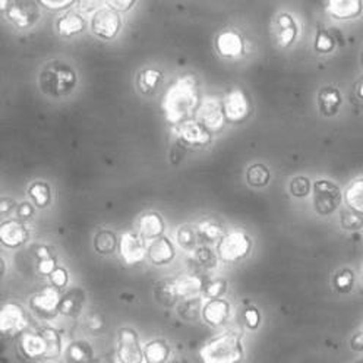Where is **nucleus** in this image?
<instances>
[{
	"instance_id": "nucleus-1",
	"label": "nucleus",
	"mask_w": 363,
	"mask_h": 363,
	"mask_svg": "<svg viewBox=\"0 0 363 363\" xmlns=\"http://www.w3.org/2000/svg\"><path fill=\"white\" fill-rule=\"evenodd\" d=\"M201 104L198 81L194 75H182L166 91L162 101L164 119L177 126L182 122L195 119L196 110Z\"/></svg>"
},
{
	"instance_id": "nucleus-2",
	"label": "nucleus",
	"mask_w": 363,
	"mask_h": 363,
	"mask_svg": "<svg viewBox=\"0 0 363 363\" xmlns=\"http://www.w3.org/2000/svg\"><path fill=\"white\" fill-rule=\"evenodd\" d=\"M78 84L74 67L63 60H50L43 66L38 77L41 93L50 99L69 96Z\"/></svg>"
},
{
	"instance_id": "nucleus-3",
	"label": "nucleus",
	"mask_w": 363,
	"mask_h": 363,
	"mask_svg": "<svg viewBox=\"0 0 363 363\" xmlns=\"http://www.w3.org/2000/svg\"><path fill=\"white\" fill-rule=\"evenodd\" d=\"M245 357L242 337L235 331H225L211 338L199 350L202 363H240Z\"/></svg>"
},
{
	"instance_id": "nucleus-4",
	"label": "nucleus",
	"mask_w": 363,
	"mask_h": 363,
	"mask_svg": "<svg viewBox=\"0 0 363 363\" xmlns=\"http://www.w3.org/2000/svg\"><path fill=\"white\" fill-rule=\"evenodd\" d=\"M342 189L328 179H320L313 184V210L318 216L328 217L342 206Z\"/></svg>"
},
{
	"instance_id": "nucleus-5",
	"label": "nucleus",
	"mask_w": 363,
	"mask_h": 363,
	"mask_svg": "<svg viewBox=\"0 0 363 363\" xmlns=\"http://www.w3.org/2000/svg\"><path fill=\"white\" fill-rule=\"evenodd\" d=\"M252 249V240L245 232L233 230L225 233L217 245V255L223 262L235 264L245 259Z\"/></svg>"
},
{
	"instance_id": "nucleus-6",
	"label": "nucleus",
	"mask_w": 363,
	"mask_h": 363,
	"mask_svg": "<svg viewBox=\"0 0 363 363\" xmlns=\"http://www.w3.org/2000/svg\"><path fill=\"white\" fill-rule=\"evenodd\" d=\"M116 356L121 363H143L144 349L141 347L140 335L130 327H122L118 331Z\"/></svg>"
},
{
	"instance_id": "nucleus-7",
	"label": "nucleus",
	"mask_w": 363,
	"mask_h": 363,
	"mask_svg": "<svg viewBox=\"0 0 363 363\" xmlns=\"http://www.w3.org/2000/svg\"><path fill=\"white\" fill-rule=\"evenodd\" d=\"M225 121L229 123H242L252 113V103L247 94L240 88H233L223 99Z\"/></svg>"
},
{
	"instance_id": "nucleus-8",
	"label": "nucleus",
	"mask_w": 363,
	"mask_h": 363,
	"mask_svg": "<svg viewBox=\"0 0 363 363\" xmlns=\"http://www.w3.org/2000/svg\"><path fill=\"white\" fill-rule=\"evenodd\" d=\"M122 28V19L116 11L108 6L97 9L91 16V31L104 41L115 38Z\"/></svg>"
},
{
	"instance_id": "nucleus-9",
	"label": "nucleus",
	"mask_w": 363,
	"mask_h": 363,
	"mask_svg": "<svg viewBox=\"0 0 363 363\" xmlns=\"http://www.w3.org/2000/svg\"><path fill=\"white\" fill-rule=\"evenodd\" d=\"M195 119L210 133L220 132L227 122L225 116H224L223 100L213 97V96L201 100V104L196 110Z\"/></svg>"
},
{
	"instance_id": "nucleus-10",
	"label": "nucleus",
	"mask_w": 363,
	"mask_h": 363,
	"mask_svg": "<svg viewBox=\"0 0 363 363\" xmlns=\"http://www.w3.org/2000/svg\"><path fill=\"white\" fill-rule=\"evenodd\" d=\"M18 350L27 360H48L49 345L44 328L37 331H24L18 335Z\"/></svg>"
},
{
	"instance_id": "nucleus-11",
	"label": "nucleus",
	"mask_w": 363,
	"mask_h": 363,
	"mask_svg": "<svg viewBox=\"0 0 363 363\" xmlns=\"http://www.w3.org/2000/svg\"><path fill=\"white\" fill-rule=\"evenodd\" d=\"M60 299L62 294L59 289L48 286L33 294L30 298V308L37 316L43 318V320H50V318H55L59 313Z\"/></svg>"
},
{
	"instance_id": "nucleus-12",
	"label": "nucleus",
	"mask_w": 363,
	"mask_h": 363,
	"mask_svg": "<svg viewBox=\"0 0 363 363\" xmlns=\"http://www.w3.org/2000/svg\"><path fill=\"white\" fill-rule=\"evenodd\" d=\"M28 325L24 308L15 302H8L0 311V331L4 335H21Z\"/></svg>"
},
{
	"instance_id": "nucleus-13",
	"label": "nucleus",
	"mask_w": 363,
	"mask_h": 363,
	"mask_svg": "<svg viewBox=\"0 0 363 363\" xmlns=\"http://www.w3.org/2000/svg\"><path fill=\"white\" fill-rule=\"evenodd\" d=\"M174 135L184 147H206L211 143V133L196 119H189L174 126Z\"/></svg>"
},
{
	"instance_id": "nucleus-14",
	"label": "nucleus",
	"mask_w": 363,
	"mask_h": 363,
	"mask_svg": "<svg viewBox=\"0 0 363 363\" xmlns=\"http://www.w3.org/2000/svg\"><path fill=\"white\" fill-rule=\"evenodd\" d=\"M119 254L126 265L140 264L147 257L145 239L140 233H123L119 240Z\"/></svg>"
},
{
	"instance_id": "nucleus-15",
	"label": "nucleus",
	"mask_w": 363,
	"mask_h": 363,
	"mask_svg": "<svg viewBox=\"0 0 363 363\" xmlns=\"http://www.w3.org/2000/svg\"><path fill=\"white\" fill-rule=\"evenodd\" d=\"M28 229L19 220H6L0 225V242L9 249H16L28 240Z\"/></svg>"
},
{
	"instance_id": "nucleus-16",
	"label": "nucleus",
	"mask_w": 363,
	"mask_h": 363,
	"mask_svg": "<svg viewBox=\"0 0 363 363\" xmlns=\"http://www.w3.org/2000/svg\"><path fill=\"white\" fill-rule=\"evenodd\" d=\"M216 48L223 57L233 59L245 53V41L236 30H224L217 35Z\"/></svg>"
},
{
	"instance_id": "nucleus-17",
	"label": "nucleus",
	"mask_w": 363,
	"mask_h": 363,
	"mask_svg": "<svg viewBox=\"0 0 363 363\" xmlns=\"http://www.w3.org/2000/svg\"><path fill=\"white\" fill-rule=\"evenodd\" d=\"M147 257L154 265H167L176 258V247L169 238L162 236L147 246Z\"/></svg>"
},
{
	"instance_id": "nucleus-18",
	"label": "nucleus",
	"mask_w": 363,
	"mask_h": 363,
	"mask_svg": "<svg viewBox=\"0 0 363 363\" xmlns=\"http://www.w3.org/2000/svg\"><path fill=\"white\" fill-rule=\"evenodd\" d=\"M232 315V306L225 299H213L203 305L202 320L211 327L224 325Z\"/></svg>"
},
{
	"instance_id": "nucleus-19",
	"label": "nucleus",
	"mask_w": 363,
	"mask_h": 363,
	"mask_svg": "<svg viewBox=\"0 0 363 363\" xmlns=\"http://www.w3.org/2000/svg\"><path fill=\"white\" fill-rule=\"evenodd\" d=\"M298 34L299 27L290 13L283 12L276 18V41L279 44V48H290L294 40H296Z\"/></svg>"
},
{
	"instance_id": "nucleus-20",
	"label": "nucleus",
	"mask_w": 363,
	"mask_h": 363,
	"mask_svg": "<svg viewBox=\"0 0 363 363\" xmlns=\"http://www.w3.org/2000/svg\"><path fill=\"white\" fill-rule=\"evenodd\" d=\"M325 11L334 19H354L363 12L362 0H328Z\"/></svg>"
},
{
	"instance_id": "nucleus-21",
	"label": "nucleus",
	"mask_w": 363,
	"mask_h": 363,
	"mask_svg": "<svg viewBox=\"0 0 363 363\" xmlns=\"http://www.w3.org/2000/svg\"><path fill=\"white\" fill-rule=\"evenodd\" d=\"M342 104L343 97L337 86L327 85L323 86L320 89V93H318V108H320V113L325 118L335 116Z\"/></svg>"
},
{
	"instance_id": "nucleus-22",
	"label": "nucleus",
	"mask_w": 363,
	"mask_h": 363,
	"mask_svg": "<svg viewBox=\"0 0 363 363\" xmlns=\"http://www.w3.org/2000/svg\"><path fill=\"white\" fill-rule=\"evenodd\" d=\"M8 19L15 27H18L21 30H26L35 24L38 19V12H37L35 5L12 4L8 9Z\"/></svg>"
},
{
	"instance_id": "nucleus-23",
	"label": "nucleus",
	"mask_w": 363,
	"mask_h": 363,
	"mask_svg": "<svg viewBox=\"0 0 363 363\" xmlns=\"http://www.w3.org/2000/svg\"><path fill=\"white\" fill-rule=\"evenodd\" d=\"M138 233L145 240H154V239L162 238L164 233L163 217L155 211H148L143 214L138 220Z\"/></svg>"
},
{
	"instance_id": "nucleus-24",
	"label": "nucleus",
	"mask_w": 363,
	"mask_h": 363,
	"mask_svg": "<svg viewBox=\"0 0 363 363\" xmlns=\"http://www.w3.org/2000/svg\"><path fill=\"white\" fill-rule=\"evenodd\" d=\"M85 305V291L81 287L71 289L62 294L60 305H59V313L63 316L77 318L81 315Z\"/></svg>"
},
{
	"instance_id": "nucleus-25",
	"label": "nucleus",
	"mask_w": 363,
	"mask_h": 363,
	"mask_svg": "<svg viewBox=\"0 0 363 363\" xmlns=\"http://www.w3.org/2000/svg\"><path fill=\"white\" fill-rule=\"evenodd\" d=\"M85 28V19L82 15H79L75 11L65 12L57 21H56V30L62 37L71 38L79 33H82Z\"/></svg>"
},
{
	"instance_id": "nucleus-26",
	"label": "nucleus",
	"mask_w": 363,
	"mask_h": 363,
	"mask_svg": "<svg viewBox=\"0 0 363 363\" xmlns=\"http://www.w3.org/2000/svg\"><path fill=\"white\" fill-rule=\"evenodd\" d=\"M154 299L158 305H162L164 308H173L174 305H177V302H180L173 277H167L155 283Z\"/></svg>"
},
{
	"instance_id": "nucleus-27",
	"label": "nucleus",
	"mask_w": 363,
	"mask_h": 363,
	"mask_svg": "<svg viewBox=\"0 0 363 363\" xmlns=\"http://www.w3.org/2000/svg\"><path fill=\"white\" fill-rule=\"evenodd\" d=\"M66 363H93L94 350L85 340H75L65 350Z\"/></svg>"
},
{
	"instance_id": "nucleus-28",
	"label": "nucleus",
	"mask_w": 363,
	"mask_h": 363,
	"mask_svg": "<svg viewBox=\"0 0 363 363\" xmlns=\"http://www.w3.org/2000/svg\"><path fill=\"white\" fill-rule=\"evenodd\" d=\"M174 283H176V290L180 301L198 296L199 291H202L203 286H206L198 276H194V274L179 276L174 279Z\"/></svg>"
},
{
	"instance_id": "nucleus-29",
	"label": "nucleus",
	"mask_w": 363,
	"mask_h": 363,
	"mask_svg": "<svg viewBox=\"0 0 363 363\" xmlns=\"http://www.w3.org/2000/svg\"><path fill=\"white\" fill-rule=\"evenodd\" d=\"M163 81V72L160 69H155V67H147L138 74L136 78V86L141 91L144 96L154 94L158 85Z\"/></svg>"
},
{
	"instance_id": "nucleus-30",
	"label": "nucleus",
	"mask_w": 363,
	"mask_h": 363,
	"mask_svg": "<svg viewBox=\"0 0 363 363\" xmlns=\"http://www.w3.org/2000/svg\"><path fill=\"white\" fill-rule=\"evenodd\" d=\"M170 356V346L163 338H154L144 347V359L147 363H166Z\"/></svg>"
},
{
	"instance_id": "nucleus-31",
	"label": "nucleus",
	"mask_w": 363,
	"mask_h": 363,
	"mask_svg": "<svg viewBox=\"0 0 363 363\" xmlns=\"http://www.w3.org/2000/svg\"><path fill=\"white\" fill-rule=\"evenodd\" d=\"M119 240L116 233H113L108 229H103L96 233L94 236V251L100 255H111L113 252H116V249H119Z\"/></svg>"
},
{
	"instance_id": "nucleus-32",
	"label": "nucleus",
	"mask_w": 363,
	"mask_h": 363,
	"mask_svg": "<svg viewBox=\"0 0 363 363\" xmlns=\"http://www.w3.org/2000/svg\"><path fill=\"white\" fill-rule=\"evenodd\" d=\"M196 233H198L199 240L206 242V243H213V242L221 240L225 235L223 225L210 218L201 220L196 224Z\"/></svg>"
},
{
	"instance_id": "nucleus-33",
	"label": "nucleus",
	"mask_w": 363,
	"mask_h": 363,
	"mask_svg": "<svg viewBox=\"0 0 363 363\" xmlns=\"http://www.w3.org/2000/svg\"><path fill=\"white\" fill-rule=\"evenodd\" d=\"M202 301L199 296L189 298V299H182L177 306V315L182 318V320L186 323H195L199 320V316H202Z\"/></svg>"
},
{
	"instance_id": "nucleus-34",
	"label": "nucleus",
	"mask_w": 363,
	"mask_h": 363,
	"mask_svg": "<svg viewBox=\"0 0 363 363\" xmlns=\"http://www.w3.org/2000/svg\"><path fill=\"white\" fill-rule=\"evenodd\" d=\"M28 195L37 208H45L52 202V188L48 182H33L28 188Z\"/></svg>"
},
{
	"instance_id": "nucleus-35",
	"label": "nucleus",
	"mask_w": 363,
	"mask_h": 363,
	"mask_svg": "<svg viewBox=\"0 0 363 363\" xmlns=\"http://www.w3.org/2000/svg\"><path fill=\"white\" fill-rule=\"evenodd\" d=\"M345 199L349 208L363 214V177L354 179L345 192Z\"/></svg>"
},
{
	"instance_id": "nucleus-36",
	"label": "nucleus",
	"mask_w": 363,
	"mask_h": 363,
	"mask_svg": "<svg viewBox=\"0 0 363 363\" xmlns=\"http://www.w3.org/2000/svg\"><path fill=\"white\" fill-rule=\"evenodd\" d=\"M246 182L249 186L252 188H264L269 184V179H271V173L269 169L265 164H252L246 170Z\"/></svg>"
},
{
	"instance_id": "nucleus-37",
	"label": "nucleus",
	"mask_w": 363,
	"mask_h": 363,
	"mask_svg": "<svg viewBox=\"0 0 363 363\" xmlns=\"http://www.w3.org/2000/svg\"><path fill=\"white\" fill-rule=\"evenodd\" d=\"M176 240L180 247H184L185 251H196L198 249V233H196V227L191 224H184L180 225L177 232H176Z\"/></svg>"
},
{
	"instance_id": "nucleus-38",
	"label": "nucleus",
	"mask_w": 363,
	"mask_h": 363,
	"mask_svg": "<svg viewBox=\"0 0 363 363\" xmlns=\"http://www.w3.org/2000/svg\"><path fill=\"white\" fill-rule=\"evenodd\" d=\"M335 45H337V40L331 31L325 28H318L315 35V43H313V49L316 53L328 55L334 52Z\"/></svg>"
},
{
	"instance_id": "nucleus-39",
	"label": "nucleus",
	"mask_w": 363,
	"mask_h": 363,
	"mask_svg": "<svg viewBox=\"0 0 363 363\" xmlns=\"http://www.w3.org/2000/svg\"><path fill=\"white\" fill-rule=\"evenodd\" d=\"M340 225L343 230L357 232L363 229V214L357 213L352 208H346L340 211Z\"/></svg>"
},
{
	"instance_id": "nucleus-40",
	"label": "nucleus",
	"mask_w": 363,
	"mask_h": 363,
	"mask_svg": "<svg viewBox=\"0 0 363 363\" xmlns=\"http://www.w3.org/2000/svg\"><path fill=\"white\" fill-rule=\"evenodd\" d=\"M333 286L338 293H350L354 286V274L350 268L340 269L333 279Z\"/></svg>"
},
{
	"instance_id": "nucleus-41",
	"label": "nucleus",
	"mask_w": 363,
	"mask_h": 363,
	"mask_svg": "<svg viewBox=\"0 0 363 363\" xmlns=\"http://www.w3.org/2000/svg\"><path fill=\"white\" fill-rule=\"evenodd\" d=\"M45 338H48V345H49V353H48V360L50 359H57L62 354V335L57 330L52 327H45L44 328Z\"/></svg>"
},
{
	"instance_id": "nucleus-42",
	"label": "nucleus",
	"mask_w": 363,
	"mask_h": 363,
	"mask_svg": "<svg viewBox=\"0 0 363 363\" xmlns=\"http://www.w3.org/2000/svg\"><path fill=\"white\" fill-rule=\"evenodd\" d=\"M312 185L306 176H296L290 180L289 191L294 198H306L311 194Z\"/></svg>"
},
{
	"instance_id": "nucleus-43",
	"label": "nucleus",
	"mask_w": 363,
	"mask_h": 363,
	"mask_svg": "<svg viewBox=\"0 0 363 363\" xmlns=\"http://www.w3.org/2000/svg\"><path fill=\"white\" fill-rule=\"evenodd\" d=\"M202 291H203V296H206L208 301L223 299V296L227 291V281L223 279L211 280L206 286H203Z\"/></svg>"
},
{
	"instance_id": "nucleus-44",
	"label": "nucleus",
	"mask_w": 363,
	"mask_h": 363,
	"mask_svg": "<svg viewBox=\"0 0 363 363\" xmlns=\"http://www.w3.org/2000/svg\"><path fill=\"white\" fill-rule=\"evenodd\" d=\"M195 257H196V261L201 267L207 268V269H213L217 267L218 264V255H216L210 247L207 246H201L198 247L195 251Z\"/></svg>"
},
{
	"instance_id": "nucleus-45",
	"label": "nucleus",
	"mask_w": 363,
	"mask_h": 363,
	"mask_svg": "<svg viewBox=\"0 0 363 363\" xmlns=\"http://www.w3.org/2000/svg\"><path fill=\"white\" fill-rule=\"evenodd\" d=\"M85 327L91 331V333H100L104 330L106 327V320L104 316L99 312H91L86 318H85Z\"/></svg>"
},
{
	"instance_id": "nucleus-46",
	"label": "nucleus",
	"mask_w": 363,
	"mask_h": 363,
	"mask_svg": "<svg viewBox=\"0 0 363 363\" xmlns=\"http://www.w3.org/2000/svg\"><path fill=\"white\" fill-rule=\"evenodd\" d=\"M50 281L52 286L62 290L67 286V281H69V274H67V271L63 267H57L50 276Z\"/></svg>"
},
{
	"instance_id": "nucleus-47",
	"label": "nucleus",
	"mask_w": 363,
	"mask_h": 363,
	"mask_svg": "<svg viewBox=\"0 0 363 363\" xmlns=\"http://www.w3.org/2000/svg\"><path fill=\"white\" fill-rule=\"evenodd\" d=\"M245 318V324L249 330H258L259 324H261V313L257 308H247L243 313Z\"/></svg>"
},
{
	"instance_id": "nucleus-48",
	"label": "nucleus",
	"mask_w": 363,
	"mask_h": 363,
	"mask_svg": "<svg viewBox=\"0 0 363 363\" xmlns=\"http://www.w3.org/2000/svg\"><path fill=\"white\" fill-rule=\"evenodd\" d=\"M57 268V261L56 257L48 258V259H41L37 262V271L41 276H52V272Z\"/></svg>"
},
{
	"instance_id": "nucleus-49",
	"label": "nucleus",
	"mask_w": 363,
	"mask_h": 363,
	"mask_svg": "<svg viewBox=\"0 0 363 363\" xmlns=\"http://www.w3.org/2000/svg\"><path fill=\"white\" fill-rule=\"evenodd\" d=\"M40 5H43L45 9L49 11H62L74 5V0H40Z\"/></svg>"
},
{
	"instance_id": "nucleus-50",
	"label": "nucleus",
	"mask_w": 363,
	"mask_h": 363,
	"mask_svg": "<svg viewBox=\"0 0 363 363\" xmlns=\"http://www.w3.org/2000/svg\"><path fill=\"white\" fill-rule=\"evenodd\" d=\"M352 101L357 107L363 108V77H360L352 88Z\"/></svg>"
},
{
	"instance_id": "nucleus-51",
	"label": "nucleus",
	"mask_w": 363,
	"mask_h": 363,
	"mask_svg": "<svg viewBox=\"0 0 363 363\" xmlns=\"http://www.w3.org/2000/svg\"><path fill=\"white\" fill-rule=\"evenodd\" d=\"M106 5H108V8H111L113 11H116L118 13L119 12H128L135 5V0H107Z\"/></svg>"
},
{
	"instance_id": "nucleus-52",
	"label": "nucleus",
	"mask_w": 363,
	"mask_h": 363,
	"mask_svg": "<svg viewBox=\"0 0 363 363\" xmlns=\"http://www.w3.org/2000/svg\"><path fill=\"white\" fill-rule=\"evenodd\" d=\"M34 213H35V208H34V206H31V202L26 201L18 206L16 214H18L19 220H30L34 216Z\"/></svg>"
},
{
	"instance_id": "nucleus-53",
	"label": "nucleus",
	"mask_w": 363,
	"mask_h": 363,
	"mask_svg": "<svg viewBox=\"0 0 363 363\" xmlns=\"http://www.w3.org/2000/svg\"><path fill=\"white\" fill-rule=\"evenodd\" d=\"M350 346L354 352H363V331L356 333L352 340H350Z\"/></svg>"
},
{
	"instance_id": "nucleus-54",
	"label": "nucleus",
	"mask_w": 363,
	"mask_h": 363,
	"mask_svg": "<svg viewBox=\"0 0 363 363\" xmlns=\"http://www.w3.org/2000/svg\"><path fill=\"white\" fill-rule=\"evenodd\" d=\"M53 257H55L53 252H50V247H48V246H38L35 249V258H37V261L53 258Z\"/></svg>"
},
{
	"instance_id": "nucleus-55",
	"label": "nucleus",
	"mask_w": 363,
	"mask_h": 363,
	"mask_svg": "<svg viewBox=\"0 0 363 363\" xmlns=\"http://www.w3.org/2000/svg\"><path fill=\"white\" fill-rule=\"evenodd\" d=\"M13 206H15V201L12 198L4 196L2 201H0V211H2V214H8V211H11Z\"/></svg>"
},
{
	"instance_id": "nucleus-56",
	"label": "nucleus",
	"mask_w": 363,
	"mask_h": 363,
	"mask_svg": "<svg viewBox=\"0 0 363 363\" xmlns=\"http://www.w3.org/2000/svg\"><path fill=\"white\" fill-rule=\"evenodd\" d=\"M5 269H6V262H5V259L2 258V276H5Z\"/></svg>"
},
{
	"instance_id": "nucleus-57",
	"label": "nucleus",
	"mask_w": 363,
	"mask_h": 363,
	"mask_svg": "<svg viewBox=\"0 0 363 363\" xmlns=\"http://www.w3.org/2000/svg\"><path fill=\"white\" fill-rule=\"evenodd\" d=\"M360 63H362V66H363V50H362V55H360Z\"/></svg>"
},
{
	"instance_id": "nucleus-58",
	"label": "nucleus",
	"mask_w": 363,
	"mask_h": 363,
	"mask_svg": "<svg viewBox=\"0 0 363 363\" xmlns=\"http://www.w3.org/2000/svg\"><path fill=\"white\" fill-rule=\"evenodd\" d=\"M354 363H363V359H359V360H356Z\"/></svg>"
},
{
	"instance_id": "nucleus-59",
	"label": "nucleus",
	"mask_w": 363,
	"mask_h": 363,
	"mask_svg": "<svg viewBox=\"0 0 363 363\" xmlns=\"http://www.w3.org/2000/svg\"><path fill=\"white\" fill-rule=\"evenodd\" d=\"M172 363H182V362H180V360H173Z\"/></svg>"
}]
</instances>
